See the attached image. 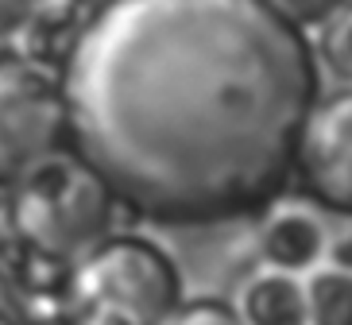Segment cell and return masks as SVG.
Wrapping results in <instances>:
<instances>
[{
  "mask_svg": "<svg viewBox=\"0 0 352 325\" xmlns=\"http://www.w3.org/2000/svg\"><path fill=\"white\" fill-rule=\"evenodd\" d=\"M259 248H263V260L275 263L279 271H302L321 256V229L318 221L298 210L275 213L259 232Z\"/></svg>",
  "mask_w": 352,
  "mask_h": 325,
  "instance_id": "ba28073f",
  "label": "cell"
},
{
  "mask_svg": "<svg viewBox=\"0 0 352 325\" xmlns=\"http://www.w3.org/2000/svg\"><path fill=\"white\" fill-rule=\"evenodd\" d=\"M66 147V101L54 66L0 58V186Z\"/></svg>",
  "mask_w": 352,
  "mask_h": 325,
  "instance_id": "277c9868",
  "label": "cell"
},
{
  "mask_svg": "<svg viewBox=\"0 0 352 325\" xmlns=\"http://www.w3.org/2000/svg\"><path fill=\"white\" fill-rule=\"evenodd\" d=\"M271 8L279 12L287 23H294V27H314V23H325L333 16V12L341 8L344 0H267Z\"/></svg>",
  "mask_w": 352,
  "mask_h": 325,
  "instance_id": "7c38bea8",
  "label": "cell"
},
{
  "mask_svg": "<svg viewBox=\"0 0 352 325\" xmlns=\"http://www.w3.org/2000/svg\"><path fill=\"white\" fill-rule=\"evenodd\" d=\"M294 175L318 205L352 213V89L314 101L298 139Z\"/></svg>",
  "mask_w": 352,
  "mask_h": 325,
  "instance_id": "5b68a950",
  "label": "cell"
},
{
  "mask_svg": "<svg viewBox=\"0 0 352 325\" xmlns=\"http://www.w3.org/2000/svg\"><path fill=\"white\" fill-rule=\"evenodd\" d=\"M182 302L175 263L151 240L104 236L74 260L66 325H163Z\"/></svg>",
  "mask_w": 352,
  "mask_h": 325,
  "instance_id": "3957f363",
  "label": "cell"
},
{
  "mask_svg": "<svg viewBox=\"0 0 352 325\" xmlns=\"http://www.w3.org/2000/svg\"><path fill=\"white\" fill-rule=\"evenodd\" d=\"M318 54L325 58V66H329L337 78L352 82V4H341L329 20L321 23Z\"/></svg>",
  "mask_w": 352,
  "mask_h": 325,
  "instance_id": "30bf717a",
  "label": "cell"
},
{
  "mask_svg": "<svg viewBox=\"0 0 352 325\" xmlns=\"http://www.w3.org/2000/svg\"><path fill=\"white\" fill-rule=\"evenodd\" d=\"M32 4L35 0H0V43L20 32V23L32 12Z\"/></svg>",
  "mask_w": 352,
  "mask_h": 325,
  "instance_id": "4fadbf2b",
  "label": "cell"
},
{
  "mask_svg": "<svg viewBox=\"0 0 352 325\" xmlns=\"http://www.w3.org/2000/svg\"><path fill=\"white\" fill-rule=\"evenodd\" d=\"M116 205L101 175L63 147L12 182L8 225L28 248L74 263L113 232Z\"/></svg>",
  "mask_w": 352,
  "mask_h": 325,
  "instance_id": "7a4b0ae2",
  "label": "cell"
},
{
  "mask_svg": "<svg viewBox=\"0 0 352 325\" xmlns=\"http://www.w3.org/2000/svg\"><path fill=\"white\" fill-rule=\"evenodd\" d=\"M163 325H244V317L221 298H190L178 302Z\"/></svg>",
  "mask_w": 352,
  "mask_h": 325,
  "instance_id": "8fae6325",
  "label": "cell"
},
{
  "mask_svg": "<svg viewBox=\"0 0 352 325\" xmlns=\"http://www.w3.org/2000/svg\"><path fill=\"white\" fill-rule=\"evenodd\" d=\"M58 82L66 147L159 225L267 205L318 101L310 43L267 0H104Z\"/></svg>",
  "mask_w": 352,
  "mask_h": 325,
  "instance_id": "6da1fadb",
  "label": "cell"
},
{
  "mask_svg": "<svg viewBox=\"0 0 352 325\" xmlns=\"http://www.w3.org/2000/svg\"><path fill=\"white\" fill-rule=\"evenodd\" d=\"M240 317L244 325H310L306 294L290 271H263L240 291Z\"/></svg>",
  "mask_w": 352,
  "mask_h": 325,
  "instance_id": "52a82bcc",
  "label": "cell"
},
{
  "mask_svg": "<svg viewBox=\"0 0 352 325\" xmlns=\"http://www.w3.org/2000/svg\"><path fill=\"white\" fill-rule=\"evenodd\" d=\"M82 4H85V8H89V12H94L97 4H104V0H82Z\"/></svg>",
  "mask_w": 352,
  "mask_h": 325,
  "instance_id": "5bb4252c",
  "label": "cell"
},
{
  "mask_svg": "<svg viewBox=\"0 0 352 325\" xmlns=\"http://www.w3.org/2000/svg\"><path fill=\"white\" fill-rule=\"evenodd\" d=\"M85 16H89V8L82 0H35L32 12L23 16L20 32L12 35L16 47H20L16 54L58 70L66 51L74 47V39L82 32Z\"/></svg>",
  "mask_w": 352,
  "mask_h": 325,
  "instance_id": "8992f818",
  "label": "cell"
},
{
  "mask_svg": "<svg viewBox=\"0 0 352 325\" xmlns=\"http://www.w3.org/2000/svg\"><path fill=\"white\" fill-rule=\"evenodd\" d=\"M310 325H352V271L349 267H318L302 283Z\"/></svg>",
  "mask_w": 352,
  "mask_h": 325,
  "instance_id": "9c48e42d",
  "label": "cell"
}]
</instances>
